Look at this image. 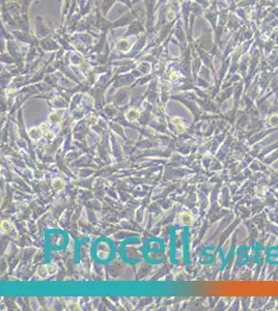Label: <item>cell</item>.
<instances>
[{
  "mask_svg": "<svg viewBox=\"0 0 278 311\" xmlns=\"http://www.w3.org/2000/svg\"><path fill=\"white\" fill-rule=\"evenodd\" d=\"M180 222L182 223L183 225H190L193 223L194 221V218H193V215H192L191 213H189V212H183L180 214Z\"/></svg>",
  "mask_w": 278,
  "mask_h": 311,
  "instance_id": "cell-1",
  "label": "cell"
},
{
  "mask_svg": "<svg viewBox=\"0 0 278 311\" xmlns=\"http://www.w3.org/2000/svg\"><path fill=\"white\" fill-rule=\"evenodd\" d=\"M172 124L174 125L176 131L179 132V133H183V132L185 131V125H184V122L182 121L181 118H179V117L173 118L172 119Z\"/></svg>",
  "mask_w": 278,
  "mask_h": 311,
  "instance_id": "cell-2",
  "label": "cell"
},
{
  "mask_svg": "<svg viewBox=\"0 0 278 311\" xmlns=\"http://www.w3.org/2000/svg\"><path fill=\"white\" fill-rule=\"evenodd\" d=\"M65 180H61V178H54V180H52V187L54 188L55 190H57V191L62 190V189L65 188Z\"/></svg>",
  "mask_w": 278,
  "mask_h": 311,
  "instance_id": "cell-3",
  "label": "cell"
},
{
  "mask_svg": "<svg viewBox=\"0 0 278 311\" xmlns=\"http://www.w3.org/2000/svg\"><path fill=\"white\" fill-rule=\"evenodd\" d=\"M12 228H14V225H12V223L10 222V221H8V220H4V221H2V222H1V230H2L4 233H8V232H10L12 230Z\"/></svg>",
  "mask_w": 278,
  "mask_h": 311,
  "instance_id": "cell-4",
  "label": "cell"
},
{
  "mask_svg": "<svg viewBox=\"0 0 278 311\" xmlns=\"http://www.w3.org/2000/svg\"><path fill=\"white\" fill-rule=\"evenodd\" d=\"M42 133L43 132L41 131L40 129L39 128H33L31 129L29 131V133H28V135H29V137L31 139H33V140H35V139H39L42 136Z\"/></svg>",
  "mask_w": 278,
  "mask_h": 311,
  "instance_id": "cell-5",
  "label": "cell"
},
{
  "mask_svg": "<svg viewBox=\"0 0 278 311\" xmlns=\"http://www.w3.org/2000/svg\"><path fill=\"white\" fill-rule=\"evenodd\" d=\"M127 115V118L129 119V120H135V119H137L139 117V111L138 110H136V109H131L130 111H128V113L126 114Z\"/></svg>",
  "mask_w": 278,
  "mask_h": 311,
  "instance_id": "cell-6",
  "label": "cell"
},
{
  "mask_svg": "<svg viewBox=\"0 0 278 311\" xmlns=\"http://www.w3.org/2000/svg\"><path fill=\"white\" fill-rule=\"evenodd\" d=\"M37 274L40 275L41 277L43 278H46L48 275H50L49 269H48V266H44V267H41L40 269L37 270Z\"/></svg>",
  "mask_w": 278,
  "mask_h": 311,
  "instance_id": "cell-7",
  "label": "cell"
}]
</instances>
